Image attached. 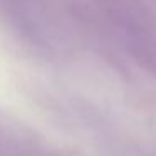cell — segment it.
Instances as JSON below:
<instances>
[{
  "instance_id": "1",
  "label": "cell",
  "mask_w": 156,
  "mask_h": 156,
  "mask_svg": "<svg viewBox=\"0 0 156 156\" xmlns=\"http://www.w3.org/2000/svg\"><path fill=\"white\" fill-rule=\"evenodd\" d=\"M94 20L108 29L109 34L134 52L153 47V2L151 0H86V9Z\"/></svg>"
}]
</instances>
